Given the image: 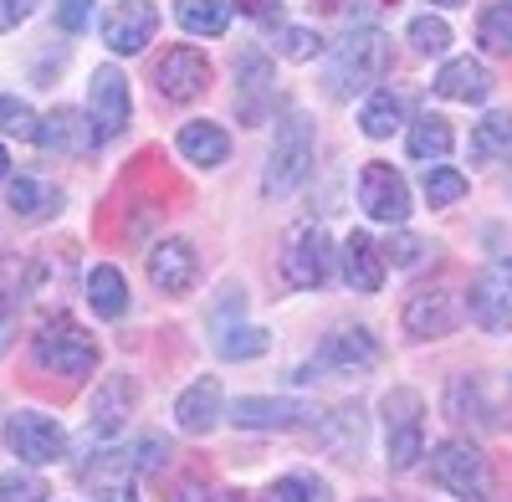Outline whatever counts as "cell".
<instances>
[{"label":"cell","mask_w":512,"mask_h":502,"mask_svg":"<svg viewBox=\"0 0 512 502\" xmlns=\"http://www.w3.org/2000/svg\"><path fill=\"white\" fill-rule=\"evenodd\" d=\"M384 72H390V36L374 31V26H349V36L328 52L323 88L333 98H359Z\"/></svg>","instance_id":"1"},{"label":"cell","mask_w":512,"mask_h":502,"mask_svg":"<svg viewBox=\"0 0 512 502\" xmlns=\"http://www.w3.org/2000/svg\"><path fill=\"white\" fill-rule=\"evenodd\" d=\"M313 170V118L303 108H287L277 134H272V154H267V175H262V190L267 200H287L292 190H303Z\"/></svg>","instance_id":"2"},{"label":"cell","mask_w":512,"mask_h":502,"mask_svg":"<svg viewBox=\"0 0 512 502\" xmlns=\"http://www.w3.org/2000/svg\"><path fill=\"white\" fill-rule=\"evenodd\" d=\"M31 359H36V369H41V374L82 380V374H93V369H98V344H93V333L82 328L77 318L57 313V318H47V328L36 333Z\"/></svg>","instance_id":"3"},{"label":"cell","mask_w":512,"mask_h":502,"mask_svg":"<svg viewBox=\"0 0 512 502\" xmlns=\"http://www.w3.org/2000/svg\"><path fill=\"white\" fill-rule=\"evenodd\" d=\"M431 482L461 502H487L492 497V462L472 441H441L431 451Z\"/></svg>","instance_id":"4"},{"label":"cell","mask_w":512,"mask_h":502,"mask_svg":"<svg viewBox=\"0 0 512 502\" xmlns=\"http://www.w3.org/2000/svg\"><path fill=\"white\" fill-rule=\"evenodd\" d=\"M384 410V456H390V472H410L425 456V421H420V395L415 390H390L379 400Z\"/></svg>","instance_id":"5"},{"label":"cell","mask_w":512,"mask_h":502,"mask_svg":"<svg viewBox=\"0 0 512 502\" xmlns=\"http://www.w3.org/2000/svg\"><path fill=\"white\" fill-rule=\"evenodd\" d=\"M328 272H333V241H328L323 221H297L282 246V277L297 292H318L328 282Z\"/></svg>","instance_id":"6"},{"label":"cell","mask_w":512,"mask_h":502,"mask_svg":"<svg viewBox=\"0 0 512 502\" xmlns=\"http://www.w3.org/2000/svg\"><path fill=\"white\" fill-rule=\"evenodd\" d=\"M6 451L21 456L26 467H52L67 456V431L41 410H16L6 421Z\"/></svg>","instance_id":"7"},{"label":"cell","mask_w":512,"mask_h":502,"mask_svg":"<svg viewBox=\"0 0 512 502\" xmlns=\"http://www.w3.org/2000/svg\"><path fill=\"white\" fill-rule=\"evenodd\" d=\"M226 421L236 431H303L313 426V405L287 395H241L226 405Z\"/></svg>","instance_id":"8"},{"label":"cell","mask_w":512,"mask_h":502,"mask_svg":"<svg viewBox=\"0 0 512 502\" xmlns=\"http://www.w3.org/2000/svg\"><path fill=\"white\" fill-rule=\"evenodd\" d=\"M359 205H364L369 221L405 226V216H410V185L384 159H369L364 170H359Z\"/></svg>","instance_id":"9"},{"label":"cell","mask_w":512,"mask_h":502,"mask_svg":"<svg viewBox=\"0 0 512 502\" xmlns=\"http://www.w3.org/2000/svg\"><path fill=\"white\" fill-rule=\"evenodd\" d=\"M466 313L487 333H512V257H497L466 292Z\"/></svg>","instance_id":"10"},{"label":"cell","mask_w":512,"mask_h":502,"mask_svg":"<svg viewBox=\"0 0 512 502\" xmlns=\"http://www.w3.org/2000/svg\"><path fill=\"white\" fill-rule=\"evenodd\" d=\"M159 31V6L154 0H118L103 11V47L113 57H134L144 52Z\"/></svg>","instance_id":"11"},{"label":"cell","mask_w":512,"mask_h":502,"mask_svg":"<svg viewBox=\"0 0 512 502\" xmlns=\"http://www.w3.org/2000/svg\"><path fill=\"white\" fill-rule=\"evenodd\" d=\"M128 113H134V103H128V77L108 62L93 72V88H88V123H93V139L108 144L128 129Z\"/></svg>","instance_id":"12"},{"label":"cell","mask_w":512,"mask_h":502,"mask_svg":"<svg viewBox=\"0 0 512 502\" xmlns=\"http://www.w3.org/2000/svg\"><path fill=\"white\" fill-rule=\"evenodd\" d=\"M277 93V67L262 47H246L236 57V118L246 123V129H256V123L267 118V103Z\"/></svg>","instance_id":"13"},{"label":"cell","mask_w":512,"mask_h":502,"mask_svg":"<svg viewBox=\"0 0 512 502\" xmlns=\"http://www.w3.org/2000/svg\"><path fill=\"white\" fill-rule=\"evenodd\" d=\"M154 88L169 98V103H195L205 98L210 88V62L200 47H169L154 67Z\"/></svg>","instance_id":"14"},{"label":"cell","mask_w":512,"mask_h":502,"mask_svg":"<svg viewBox=\"0 0 512 502\" xmlns=\"http://www.w3.org/2000/svg\"><path fill=\"white\" fill-rule=\"evenodd\" d=\"M466 318V308L456 303L451 287H415L405 303V333L410 339H446L456 333V323Z\"/></svg>","instance_id":"15"},{"label":"cell","mask_w":512,"mask_h":502,"mask_svg":"<svg viewBox=\"0 0 512 502\" xmlns=\"http://www.w3.org/2000/svg\"><path fill=\"white\" fill-rule=\"evenodd\" d=\"M128 415H134V385L123 380V374H108L98 400H93V415H88V431H82V446L98 451V446H113V436L128 426Z\"/></svg>","instance_id":"16"},{"label":"cell","mask_w":512,"mask_h":502,"mask_svg":"<svg viewBox=\"0 0 512 502\" xmlns=\"http://www.w3.org/2000/svg\"><path fill=\"white\" fill-rule=\"evenodd\" d=\"M221 421H226V390H221L216 374H200V380L185 385L180 400H175V426L185 436H210Z\"/></svg>","instance_id":"17"},{"label":"cell","mask_w":512,"mask_h":502,"mask_svg":"<svg viewBox=\"0 0 512 502\" xmlns=\"http://www.w3.org/2000/svg\"><path fill=\"white\" fill-rule=\"evenodd\" d=\"M200 277V257H195V246L185 236H169L149 251V282L159 292H169V298H180V292H190Z\"/></svg>","instance_id":"18"},{"label":"cell","mask_w":512,"mask_h":502,"mask_svg":"<svg viewBox=\"0 0 512 502\" xmlns=\"http://www.w3.org/2000/svg\"><path fill=\"white\" fill-rule=\"evenodd\" d=\"M374 364H379V344H374V333L359 328V323L328 333L323 349H318V369H328V374H369Z\"/></svg>","instance_id":"19"},{"label":"cell","mask_w":512,"mask_h":502,"mask_svg":"<svg viewBox=\"0 0 512 502\" xmlns=\"http://www.w3.org/2000/svg\"><path fill=\"white\" fill-rule=\"evenodd\" d=\"M436 98L446 103H487L492 98V72L477 62V57H451L441 72H436Z\"/></svg>","instance_id":"20"},{"label":"cell","mask_w":512,"mask_h":502,"mask_svg":"<svg viewBox=\"0 0 512 502\" xmlns=\"http://www.w3.org/2000/svg\"><path fill=\"white\" fill-rule=\"evenodd\" d=\"M338 262H344V282L354 292H379L384 287V251L374 246L369 231H349L338 246Z\"/></svg>","instance_id":"21"},{"label":"cell","mask_w":512,"mask_h":502,"mask_svg":"<svg viewBox=\"0 0 512 502\" xmlns=\"http://www.w3.org/2000/svg\"><path fill=\"white\" fill-rule=\"evenodd\" d=\"M446 415H451L456 426H477V431L502 426V415H497V405L487 400V385L477 380V374H456V380H451V390H446Z\"/></svg>","instance_id":"22"},{"label":"cell","mask_w":512,"mask_h":502,"mask_svg":"<svg viewBox=\"0 0 512 502\" xmlns=\"http://www.w3.org/2000/svg\"><path fill=\"white\" fill-rule=\"evenodd\" d=\"M36 144L47 149V154H82V149H93V123L82 118L77 108H52L47 118H41V134Z\"/></svg>","instance_id":"23"},{"label":"cell","mask_w":512,"mask_h":502,"mask_svg":"<svg viewBox=\"0 0 512 502\" xmlns=\"http://www.w3.org/2000/svg\"><path fill=\"white\" fill-rule=\"evenodd\" d=\"M175 149L195 164V170H216V164L231 159V139H226V129H221V123H210V118L185 123V129L175 134Z\"/></svg>","instance_id":"24"},{"label":"cell","mask_w":512,"mask_h":502,"mask_svg":"<svg viewBox=\"0 0 512 502\" xmlns=\"http://www.w3.org/2000/svg\"><path fill=\"white\" fill-rule=\"evenodd\" d=\"M405 113H410V93L379 88V93L364 103V113H359V129H364L369 139H390V134L405 129Z\"/></svg>","instance_id":"25"},{"label":"cell","mask_w":512,"mask_h":502,"mask_svg":"<svg viewBox=\"0 0 512 502\" xmlns=\"http://www.w3.org/2000/svg\"><path fill=\"white\" fill-rule=\"evenodd\" d=\"M6 200H11V211L26 216V221H47V216L62 211V190L47 185V180H36V175L6 180Z\"/></svg>","instance_id":"26"},{"label":"cell","mask_w":512,"mask_h":502,"mask_svg":"<svg viewBox=\"0 0 512 502\" xmlns=\"http://www.w3.org/2000/svg\"><path fill=\"white\" fill-rule=\"evenodd\" d=\"M405 149H410V159H420V164H441V159L456 149V129H451L446 118H436V113H420V118L410 123Z\"/></svg>","instance_id":"27"},{"label":"cell","mask_w":512,"mask_h":502,"mask_svg":"<svg viewBox=\"0 0 512 502\" xmlns=\"http://www.w3.org/2000/svg\"><path fill=\"white\" fill-rule=\"evenodd\" d=\"M318 441L328 451H338L349 462V456L364 451V410L359 405H338L333 415H323V426H318Z\"/></svg>","instance_id":"28"},{"label":"cell","mask_w":512,"mask_h":502,"mask_svg":"<svg viewBox=\"0 0 512 502\" xmlns=\"http://www.w3.org/2000/svg\"><path fill=\"white\" fill-rule=\"evenodd\" d=\"M88 308L103 318V323H118L123 313H128V282H123V272L118 267H93L88 272Z\"/></svg>","instance_id":"29"},{"label":"cell","mask_w":512,"mask_h":502,"mask_svg":"<svg viewBox=\"0 0 512 502\" xmlns=\"http://www.w3.org/2000/svg\"><path fill=\"white\" fill-rule=\"evenodd\" d=\"M472 159L477 164H512V108H497V113H487L477 123Z\"/></svg>","instance_id":"30"},{"label":"cell","mask_w":512,"mask_h":502,"mask_svg":"<svg viewBox=\"0 0 512 502\" xmlns=\"http://www.w3.org/2000/svg\"><path fill=\"white\" fill-rule=\"evenodd\" d=\"M231 16L236 11L226 6V0H180V6H175V21L190 36H226Z\"/></svg>","instance_id":"31"},{"label":"cell","mask_w":512,"mask_h":502,"mask_svg":"<svg viewBox=\"0 0 512 502\" xmlns=\"http://www.w3.org/2000/svg\"><path fill=\"white\" fill-rule=\"evenodd\" d=\"M210 344H216L221 359H256V354L272 349V333L267 328H251V323H236V328L221 333V339H210Z\"/></svg>","instance_id":"32"},{"label":"cell","mask_w":512,"mask_h":502,"mask_svg":"<svg viewBox=\"0 0 512 502\" xmlns=\"http://www.w3.org/2000/svg\"><path fill=\"white\" fill-rule=\"evenodd\" d=\"M267 502H333V492L313 472H287V477H277L267 487Z\"/></svg>","instance_id":"33"},{"label":"cell","mask_w":512,"mask_h":502,"mask_svg":"<svg viewBox=\"0 0 512 502\" xmlns=\"http://www.w3.org/2000/svg\"><path fill=\"white\" fill-rule=\"evenodd\" d=\"M477 41H482L487 52H497V57L512 52V0H492V6L482 11V21H477Z\"/></svg>","instance_id":"34"},{"label":"cell","mask_w":512,"mask_h":502,"mask_svg":"<svg viewBox=\"0 0 512 502\" xmlns=\"http://www.w3.org/2000/svg\"><path fill=\"white\" fill-rule=\"evenodd\" d=\"M420 190H425V200H431V211H446V205H456L466 195V175L446 170V164H431V170L420 175Z\"/></svg>","instance_id":"35"},{"label":"cell","mask_w":512,"mask_h":502,"mask_svg":"<svg viewBox=\"0 0 512 502\" xmlns=\"http://www.w3.org/2000/svg\"><path fill=\"white\" fill-rule=\"evenodd\" d=\"M0 134L6 139H31L41 134V118L31 113V103H21L16 93H0Z\"/></svg>","instance_id":"36"},{"label":"cell","mask_w":512,"mask_h":502,"mask_svg":"<svg viewBox=\"0 0 512 502\" xmlns=\"http://www.w3.org/2000/svg\"><path fill=\"white\" fill-rule=\"evenodd\" d=\"M410 47L425 52V57H441V52L451 47V26H446L441 16H415V21H410Z\"/></svg>","instance_id":"37"},{"label":"cell","mask_w":512,"mask_h":502,"mask_svg":"<svg viewBox=\"0 0 512 502\" xmlns=\"http://www.w3.org/2000/svg\"><path fill=\"white\" fill-rule=\"evenodd\" d=\"M128 462H134V477H154L164 462H169V441L164 436H139V441H128Z\"/></svg>","instance_id":"38"},{"label":"cell","mask_w":512,"mask_h":502,"mask_svg":"<svg viewBox=\"0 0 512 502\" xmlns=\"http://www.w3.org/2000/svg\"><path fill=\"white\" fill-rule=\"evenodd\" d=\"M47 482L31 472H0V502H47Z\"/></svg>","instance_id":"39"},{"label":"cell","mask_w":512,"mask_h":502,"mask_svg":"<svg viewBox=\"0 0 512 502\" xmlns=\"http://www.w3.org/2000/svg\"><path fill=\"white\" fill-rule=\"evenodd\" d=\"M277 47H282V57H292V62H308V57L323 52V36L308 31V26H282V31H277Z\"/></svg>","instance_id":"40"},{"label":"cell","mask_w":512,"mask_h":502,"mask_svg":"<svg viewBox=\"0 0 512 502\" xmlns=\"http://www.w3.org/2000/svg\"><path fill=\"white\" fill-rule=\"evenodd\" d=\"M241 323V292L236 287H221V298L210 303V339H221L226 328Z\"/></svg>","instance_id":"41"},{"label":"cell","mask_w":512,"mask_h":502,"mask_svg":"<svg viewBox=\"0 0 512 502\" xmlns=\"http://www.w3.org/2000/svg\"><path fill=\"white\" fill-rule=\"evenodd\" d=\"M384 251H390V267H420V262H425V251H431V246H425L420 236H410V231H395Z\"/></svg>","instance_id":"42"},{"label":"cell","mask_w":512,"mask_h":502,"mask_svg":"<svg viewBox=\"0 0 512 502\" xmlns=\"http://www.w3.org/2000/svg\"><path fill=\"white\" fill-rule=\"evenodd\" d=\"M57 26L62 31H88L93 26V0H57Z\"/></svg>","instance_id":"43"},{"label":"cell","mask_w":512,"mask_h":502,"mask_svg":"<svg viewBox=\"0 0 512 502\" xmlns=\"http://www.w3.org/2000/svg\"><path fill=\"white\" fill-rule=\"evenodd\" d=\"M154 226H159V211H154V205H134V216L123 221V236H128V241H144Z\"/></svg>","instance_id":"44"},{"label":"cell","mask_w":512,"mask_h":502,"mask_svg":"<svg viewBox=\"0 0 512 502\" xmlns=\"http://www.w3.org/2000/svg\"><path fill=\"white\" fill-rule=\"evenodd\" d=\"M11 344H16V298L0 287V354H6Z\"/></svg>","instance_id":"45"},{"label":"cell","mask_w":512,"mask_h":502,"mask_svg":"<svg viewBox=\"0 0 512 502\" xmlns=\"http://www.w3.org/2000/svg\"><path fill=\"white\" fill-rule=\"evenodd\" d=\"M41 6V0H0V31H11V26H21L31 11Z\"/></svg>","instance_id":"46"},{"label":"cell","mask_w":512,"mask_h":502,"mask_svg":"<svg viewBox=\"0 0 512 502\" xmlns=\"http://www.w3.org/2000/svg\"><path fill=\"white\" fill-rule=\"evenodd\" d=\"M231 6H241L246 16H272V11L282 6V0H231Z\"/></svg>","instance_id":"47"},{"label":"cell","mask_w":512,"mask_h":502,"mask_svg":"<svg viewBox=\"0 0 512 502\" xmlns=\"http://www.w3.org/2000/svg\"><path fill=\"white\" fill-rule=\"evenodd\" d=\"M98 502H139V497H134V482H128V487H103Z\"/></svg>","instance_id":"48"},{"label":"cell","mask_w":512,"mask_h":502,"mask_svg":"<svg viewBox=\"0 0 512 502\" xmlns=\"http://www.w3.org/2000/svg\"><path fill=\"white\" fill-rule=\"evenodd\" d=\"M210 502H256V497H246V492H221V497H210Z\"/></svg>","instance_id":"49"},{"label":"cell","mask_w":512,"mask_h":502,"mask_svg":"<svg viewBox=\"0 0 512 502\" xmlns=\"http://www.w3.org/2000/svg\"><path fill=\"white\" fill-rule=\"evenodd\" d=\"M6 175H11V154H6V149H0V180H6Z\"/></svg>","instance_id":"50"},{"label":"cell","mask_w":512,"mask_h":502,"mask_svg":"<svg viewBox=\"0 0 512 502\" xmlns=\"http://www.w3.org/2000/svg\"><path fill=\"white\" fill-rule=\"evenodd\" d=\"M431 6H466V0H431Z\"/></svg>","instance_id":"51"}]
</instances>
